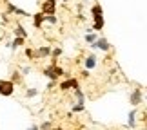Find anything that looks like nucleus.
<instances>
[{"label":"nucleus","mask_w":147,"mask_h":130,"mask_svg":"<svg viewBox=\"0 0 147 130\" xmlns=\"http://www.w3.org/2000/svg\"><path fill=\"white\" fill-rule=\"evenodd\" d=\"M15 92V83L11 80H0V96H13Z\"/></svg>","instance_id":"f257e3e1"},{"label":"nucleus","mask_w":147,"mask_h":130,"mask_svg":"<svg viewBox=\"0 0 147 130\" xmlns=\"http://www.w3.org/2000/svg\"><path fill=\"white\" fill-rule=\"evenodd\" d=\"M40 13L44 16H51L56 13V0H46L42 2V7H40Z\"/></svg>","instance_id":"f03ea898"},{"label":"nucleus","mask_w":147,"mask_h":130,"mask_svg":"<svg viewBox=\"0 0 147 130\" xmlns=\"http://www.w3.org/2000/svg\"><path fill=\"white\" fill-rule=\"evenodd\" d=\"M91 49H98V51H104V53H107V51L111 49V43L109 40H107L105 36H98V40L91 43Z\"/></svg>","instance_id":"7ed1b4c3"},{"label":"nucleus","mask_w":147,"mask_h":130,"mask_svg":"<svg viewBox=\"0 0 147 130\" xmlns=\"http://www.w3.org/2000/svg\"><path fill=\"white\" fill-rule=\"evenodd\" d=\"M96 65H98V58H96V54H87L86 61H84V67H86V71H93V69H96Z\"/></svg>","instance_id":"20e7f679"},{"label":"nucleus","mask_w":147,"mask_h":130,"mask_svg":"<svg viewBox=\"0 0 147 130\" xmlns=\"http://www.w3.org/2000/svg\"><path fill=\"white\" fill-rule=\"evenodd\" d=\"M142 98H144V94L140 92V89H134L131 96H129V103H131L133 107H138L140 103H142Z\"/></svg>","instance_id":"39448f33"},{"label":"nucleus","mask_w":147,"mask_h":130,"mask_svg":"<svg viewBox=\"0 0 147 130\" xmlns=\"http://www.w3.org/2000/svg\"><path fill=\"white\" fill-rule=\"evenodd\" d=\"M51 51H53V47L42 45V47L35 49V58H47V56H51Z\"/></svg>","instance_id":"423d86ee"},{"label":"nucleus","mask_w":147,"mask_h":130,"mask_svg":"<svg viewBox=\"0 0 147 130\" xmlns=\"http://www.w3.org/2000/svg\"><path fill=\"white\" fill-rule=\"evenodd\" d=\"M69 89H78V80L76 78H69L60 83V90H69Z\"/></svg>","instance_id":"0eeeda50"},{"label":"nucleus","mask_w":147,"mask_h":130,"mask_svg":"<svg viewBox=\"0 0 147 130\" xmlns=\"http://www.w3.org/2000/svg\"><path fill=\"white\" fill-rule=\"evenodd\" d=\"M93 29L94 31H102V29H104V25H105V20H104V15H96V16H93Z\"/></svg>","instance_id":"6e6552de"},{"label":"nucleus","mask_w":147,"mask_h":130,"mask_svg":"<svg viewBox=\"0 0 147 130\" xmlns=\"http://www.w3.org/2000/svg\"><path fill=\"white\" fill-rule=\"evenodd\" d=\"M136 116H138V109H133L127 116V127L129 128H134L136 127Z\"/></svg>","instance_id":"1a4fd4ad"},{"label":"nucleus","mask_w":147,"mask_h":130,"mask_svg":"<svg viewBox=\"0 0 147 130\" xmlns=\"http://www.w3.org/2000/svg\"><path fill=\"white\" fill-rule=\"evenodd\" d=\"M44 18H46V16H44L42 13H36V15H33V25H35L36 29H40V27H42V24H44Z\"/></svg>","instance_id":"9d476101"},{"label":"nucleus","mask_w":147,"mask_h":130,"mask_svg":"<svg viewBox=\"0 0 147 130\" xmlns=\"http://www.w3.org/2000/svg\"><path fill=\"white\" fill-rule=\"evenodd\" d=\"M15 35L18 36V38H24V40H26V38H27V31L24 29V25H22V24H16V27H15Z\"/></svg>","instance_id":"9b49d317"},{"label":"nucleus","mask_w":147,"mask_h":130,"mask_svg":"<svg viewBox=\"0 0 147 130\" xmlns=\"http://www.w3.org/2000/svg\"><path fill=\"white\" fill-rule=\"evenodd\" d=\"M75 96H76V103L86 105V96H84V92H82L80 89H75Z\"/></svg>","instance_id":"f8f14e48"},{"label":"nucleus","mask_w":147,"mask_h":130,"mask_svg":"<svg viewBox=\"0 0 147 130\" xmlns=\"http://www.w3.org/2000/svg\"><path fill=\"white\" fill-rule=\"evenodd\" d=\"M24 42H26V40H24V38H18V36H15V40H13V42H11V43H9V47H11V49H13V51H15V49H18V47H20V45H24Z\"/></svg>","instance_id":"ddd939ff"},{"label":"nucleus","mask_w":147,"mask_h":130,"mask_svg":"<svg viewBox=\"0 0 147 130\" xmlns=\"http://www.w3.org/2000/svg\"><path fill=\"white\" fill-rule=\"evenodd\" d=\"M98 40V36H96V33H93V31H89L87 33V35H86V42L87 43H94V42H96Z\"/></svg>","instance_id":"4468645a"},{"label":"nucleus","mask_w":147,"mask_h":130,"mask_svg":"<svg viewBox=\"0 0 147 130\" xmlns=\"http://www.w3.org/2000/svg\"><path fill=\"white\" fill-rule=\"evenodd\" d=\"M91 13H93V16H96V15H104V9H102V5H100V4H94L93 7H91Z\"/></svg>","instance_id":"2eb2a0df"},{"label":"nucleus","mask_w":147,"mask_h":130,"mask_svg":"<svg viewBox=\"0 0 147 130\" xmlns=\"http://www.w3.org/2000/svg\"><path fill=\"white\" fill-rule=\"evenodd\" d=\"M11 81H13L15 85H16V83H22V76H20V72H18V71H15L13 74H11Z\"/></svg>","instance_id":"dca6fc26"},{"label":"nucleus","mask_w":147,"mask_h":130,"mask_svg":"<svg viewBox=\"0 0 147 130\" xmlns=\"http://www.w3.org/2000/svg\"><path fill=\"white\" fill-rule=\"evenodd\" d=\"M44 22H47V24H58V18H56V15H51V16H46L44 18Z\"/></svg>","instance_id":"f3484780"},{"label":"nucleus","mask_w":147,"mask_h":130,"mask_svg":"<svg viewBox=\"0 0 147 130\" xmlns=\"http://www.w3.org/2000/svg\"><path fill=\"white\" fill-rule=\"evenodd\" d=\"M51 56H53V60H56L58 56H62V49H60V47H53V51H51Z\"/></svg>","instance_id":"a211bd4d"},{"label":"nucleus","mask_w":147,"mask_h":130,"mask_svg":"<svg viewBox=\"0 0 147 130\" xmlns=\"http://www.w3.org/2000/svg\"><path fill=\"white\" fill-rule=\"evenodd\" d=\"M38 94V89H27L26 90V98H35Z\"/></svg>","instance_id":"6ab92c4d"},{"label":"nucleus","mask_w":147,"mask_h":130,"mask_svg":"<svg viewBox=\"0 0 147 130\" xmlns=\"http://www.w3.org/2000/svg\"><path fill=\"white\" fill-rule=\"evenodd\" d=\"M24 54H26L29 60H33V58H35V51H33L31 47H26V49H24Z\"/></svg>","instance_id":"aec40b11"},{"label":"nucleus","mask_w":147,"mask_h":130,"mask_svg":"<svg viewBox=\"0 0 147 130\" xmlns=\"http://www.w3.org/2000/svg\"><path fill=\"white\" fill-rule=\"evenodd\" d=\"M40 130H53V123H51V121H44L40 125Z\"/></svg>","instance_id":"412c9836"},{"label":"nucleus","mask_w":147,"mask_h":130,"mask_svg":"<svg viewBox=\"0 0 147 130\" xmlns=\"http://www.w3.org/2000/svg\"><path fill=\"white\" fill-rule=\"evenodd\" d=\"M55 74H56V76H58V78H62V76H64V74H65V71H64V69H62V67H58V65H56V63H55Z\"/></svg>","instance_id":"4be33fe9"},{"label":"nucleus","mask_w":147,"mask_h":130,"mask_svg":"<svg viewBox=\"0 0 147 130\" xmlns=\"http://www.w3.org/2000/svg\"><path fill=\"white\" fill-rule=\"evenodd\" d=\"M86 110V105H80V103H76L75 107H73V112H84Z\"/></svg>","instance_id":"5701e85b"},{"label":"nucleus","mask_w":147,"mask_h":130,"mask_svg":"<svg viewBox=\"0 0 147 130\" xmlns=\"http://www.w3.org/2000/svg\"><path fill=\"white\" fill-rule=\"evenodd\" d=\"M15 15H20V16H29V13H27V11H24V9H20V7H16V11H15Z\"/></svg>","instance_id":"b1692460"},{"label":"nucleus","mask_w":147,"mask_h":130,"mask_svg":"<svg viewBox=\"0 0 147 130\" xmlns=\"http://www.w3.org/2000/svg\"><path fill=\"white\" fill-rule=\"evenodd\" d=\"M15 11H16L15 5H13V4H7V13H15Z\"/></svg>","instance_id":"393cba45"},{"label":"nucleus","mask_w":147,"mask_h":130,"mask_svg":"<svg viewBox=\"0 0 147 130\" xmlns=\"http://www.w3.org/2000/svg\"><path fill=\"white\" fill-rule=\"evenodd\" d=\"M22 72H24V74H29V72H31V67H24Z\"/></svg>","instance_id":"a878e982"},{"label":"nucleus","mask_w":147,"mask_h":130,"mask_svg":"<svg viewBox=\"0 0 147 130\" xmlns=\"http://www.w3.org/2000/svg\"><path fill=\"white\" fill-rule=\"evenodd\" d=\"M27 130H40V127H38V125H31Z\"/></svg>","instance_id":"bb28decb"},{"label":"nucleus","mask_w":147,"mask_h":130,"mask_svg":"<svg viewBox=\"0 0 147 130\" xmlns=\"http://www.w3.org/2000/svg\"><path fill=\"white\" fill-rule=\"evenodd\" d=\"M82 76H84V78H89V71L84 69V71H82Z\"/></svg>","instance_id":"cd10ccee"},{"label":"nucleus","mask_w":147,"mask_h":130,"mask_svg":"<svg viewBox=\"0 0 147 130\" xmlns=\"http://www.w3.org/2000/svg\"><path fill=\"white\" fill-rule=\"evenodd\" d=\"M55 83H56V81H49V83H47V89H53V87H55Z\"/></svg>","instance_id":"c85d7f7f"},{"label":"nucleus","mask_w":147,"mask_h":130,"mask_svg":"<svg viewBox=\"0 0 147 130\" xmlns=\"http://www.w3.org/2000/svg\"><path fill=\"white\" fill-rule=\"evenodd\" d=\"M53 130H64V128H60V127H56V128H53Z\"/></svg>","instance_id":"c756f323"},{"label":"nucleus","mask_w":147,"mask_h":130,"mask_svg":"<svg viewBox=\"0 0 147 130\" xmlns=\"http://www.w3.org/2000/svg\"><path fill=\"white\" fill-rule=\"evenodd\" d=\"M56 2H58V0H56ZM62 2H67V0H62Z\"/></svg>","instance_id":"7c9ffc66"},{"label":"nucleus","mask_w":147,"mask_h":130,"mask_svg":"<svg viewBox=\"0 0 147 130\" xmlns=\"http://www.w3.org/2000/svg\"><path fill=\"white\" fill-rule=\"evenodd\" d=\"M145 98H147V94H145Z\"/></svg>","instance_id":"2f4dec72"},{"label":"nucleus","mask_w":147,"mask_h":130,"mask_svg":"<svg viewBox=\"0 0 147 130\" xmlns=\"http://www.w3.org/2000/svg\"><path fill=\"white\" fill-rule=\"evenodd\" d=\"M105 130H107V128H105Z\"/></svg>","instance_id":"473e14b6"}]
</instances>
